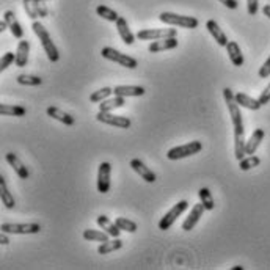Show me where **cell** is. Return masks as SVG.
I'll use <instances>...</instances> for the list:
<instances>
[{"instance_id":"d590c367","label":"cell","mask_w":270,"mask_h":270,"mask_svg":"<svg viewBox=\"0 0 270 270\" xmlns=\"http://www.w3.org/2000/svg\"><path fill=\"white\" fill-rule=\"evenodd\" d=\"M22 4H24V10L27 13V16L30 19H33L36 21V18H40L38 16V11L35 8V4H33V0H22Z\"/></svg>"},{"instance_id":"8992f818","label":"cell","mask_w":270,"mask_h":270,"mask_svg":"<svg viewBox=\"0 0 270 270\" xmlns=\"http://www.w3.org/2000/svg\"><path fill=\"white\" fill-rule=\"evenodd\" d=\"M176 35V28H143L137 33V38L141 41H157L165 38H174Z\"/></svg>"},{"instance_id":"d6986e66","label":"cell","mask_w":270,"mask_h":270,"mask_svg":"<svg viewBox=\"0 0 270 270\" xmlns=\"http://www.w3.org/2000/svg\"><path fill=\"white\" fill-rule=\"evenodd\" d=\"M206 28L209 30V33L212 35V38L217 41L218 46L226 47V44H228V38H226V35L223 33V30L220 28V25H218L214 19H209L208 22H206Z\"/></svg>"},{"instance_id":"7bdbcfd3","label":"cell","mask_w":270,"mask_h":270,"mask_svg":"<svg viewBox=\"0 0 270 270\" xmlns=\"http://www.w3.org/2000/svg\"><path fill=\"white\" fill-rule=\"evenodd\" d=\"M7 234L8 233H4V231H2V234H0V244H2V245H8L10 244V239L7 237Z\"/></svg>"},{"instance_id":"8fae6325","label":"cell","mask_w":270,"mask_h":270,"mask_svg":"<svg viewBox=\"0 0 270 270\" xmlns=\"http://www.w3.org/2000/svg\"><path fill=\"white\" fill-rule=\"evenodd\" d=\"M206 211V208H204V204L200 201L198 204H195L194 208H192V211H190V214H188V217L184 220V223H182V229L184 231H190V229H194L195 228V225L200 221V218L203 217V212Z\"/></svg>"},{"instance_id":"603a6c76","label":"cell","mask_w":270,"mask_h":270,"mask_svg":"<svg viewBox=\"0 0 270 270\" xmlns=\"http://www.w3.org/2000/svg\"><path fill=\"white\" fill-rule=\"evenodd\" d=\"M96 223L110 236V237H120V233H121V229L117 226V223L115 221H112L108 217H105V215H99L98 218H96Z\"/></svg>"},{"instance_id":"3957f363","label":"cell","mask_w":270,"mask_h":270,"mask_svg":"<svg viewBox=\"0 0 270 270\" xmlns=\"http://www.w3.org/2000/svg\"><path fill=\"white\" fill-rule=\"evenodd\" d=\"M159 19H161L167 25L182 27V28H197L200 25V21L197 18H194V16H182V14L170 13V11L161 13Z\"/></svg>"},{"instance_id":"4fadbf2b","label":"cell","mask_w":270,"mask_h":270,"mask_svg":"<svg viewBox=\"0 0 270 270\" xmlns=\"http://www.w3.org/2000/svg\"><path fill=\"white\" fill-rule=\"evenodd\" d=\"M5 159H7V162L10 164V167L16 171V174H18L21 179H28L30 178V173H28L27 167L21 162V159L16 156L14 152H7Z\"/></svg>"},{"instance_id":"484cf974","label":"cell","mask_w":270,"mask_h":270,"mask_svg":"<svg viewBox=\"0 0 270 270\" xmlns=\"http://www.w3.org/2000/svg\"><path fill=\"white\" fill-rule=\"evenodd\" d=\"M124 104H126V101H124L123 96L108 98V99H105V101H102L99 104V110H101V112H112V110H115V108L124 107Z\"/></svg>"},{"instance_id":"83f0119b","label":"cell","mask_w":270,"mask_h":270,"mask_svg":"<svg viewBox=\"0 0 270 270\" xmlns=\"http://www.w3.org/2000/svg\"><path fill=\"white\" fill-rule=\"evenodd\" d=\"M0 113L5 117H25L27 108L22 105H10V104H2L0 105Z\"/></svg>"},{"instance_id":"8d00e7d4","label":"cell","mask_w":270,"mask_h":270,"mask_svg":"<svg viewBox=\"0 0 270 270\" xmlns=\"http://www.w3.org/2000/svg\"><path fill=\"white\" fill-rule=\"evenodd\" d=\"M47 0H33V4H35V8L38 11V16L41 19L47 18L49 16V10H47V5H46Z\"/></svg>"},{"instance_id":"7a4b0ae2","label":"cell","mask_w":270,"mask_h":270,"mask_svg":"<svg viewBox=\"0 0 270 270\" xmlns=\"http://www.w3.org/2000/svg\"><path fill=\"white\" fill-rule=\"evenodd\" d=\"M31 28H33L35 35L38 36V40H40V43H41V46H43L44 52L47 54V58H49L52 63L58 61V60H60V52H58V49H57V46L54 44V41H52V38H51V35H49V31L46 30V27H44L41 22L35 21L33 25H31Z\"/></svg>"},{"instance_id":"ffe728a7","label":"cell","mask_w":270,"mask_h":270,"mask_svg":"<svg viewBox=\"0 0 270 270\" xmlns=\"http://www.w3.org/2000/svg\"><path fill=\"white\" fill-rule=\"evenodd\" d=\"M226 52L234 66H242L244 65V54L241 51V46L236 41H228L226 44Z\"/></svg>"},{"instance_id":"9c48e42d","label":"cell","mask_w":270,"mask_h":270,"mask_svg":"<svg viewBox=\"0 0 270 270\" xmlns=\"http://www.w3.org/2000/svg\"><path fill=\"white\" fill-rule=\"evenodd\" d=\"M2 231L8 234H38L40 223H2Z\"/></svg>"},{"instance_id":"b9f144b4","label":"cell","mask_w":270,"mask_h":270,"mask_svg":"<svg viewBox=\"0 0 270 270\" xmlns=\"http://www.w3.org/2000/svg\"><path fill=\"white\" fill-rule=\"evenodd\" d=\"M218 2H221L225 7H228L229 10H236L237 7H239V4H237V0H218Z\"/></svg>"},{"instance_id":"9a60e30c","label":"cell","mask_w":270,"mask_h":270,"mask_svg":"<svg viewBox=\"0 0 270 270\" xmlns=\"http://www.w3.org/2000/svg\"><path fill=\"white\" fill-rule=\"evenodd\" d=\"M4 19H5L7 24H8V28H10V31H11V35H13L14 38H18V40H22V38H24V28H22V25L19 24L18 18H16V14H14L11 10H8V11H5V14H4Z\"/></svg>"},{"instance_id":"f6af8a7d","label":"cell","mask_w":270,"mask_h":270,"mask_svg":"<svg viewBox=\"0 0 270 270\" xmlns=\"http://www.w3.org/2000/svg\"><path fill=\"white\" fill-rule=\"evenodd\" d=\"M8 28V24H7V21L4 19V21H0V31H5Z\"/></svg>"},{"instance_id":"7402d4cb","label":"cell","mask_w":270,"mask_h":270,"mask_svg":"<svg viewBox=\"0 0 270 270\" xmlns=\"http://www.w3.org/2000/svg\"><path fill=\"white\" fill-rule=\"evenodd\" d=\"M264 137H265L264 129H256L255 132L251 134V137L248 138V141H247V145H245V152H247L248 156H253V154H255L256 149H258V146L261 145V141L264 140Z\"/></svg>"},{"instance_id":"ee69618b","label":"cell","mask_w":270,"mask_h":270,"mask_svg":"<svg viewBox=\"0 0 270 270\" xmlns=\"http://www.w3.org/2000/svg\"><path fill=\"white\" fill-rule=\"evenodd\" d=\"M262 13H264V16H267V18L270 19V5H265V7L262 8Z\"/></svg>"},{"instance_id":"30bf717a","label":"cell","mask_w":270,"mask_h":270,"mask_svg":"<svg viewBox=\"0 0 270 270\" xmlns=\"http://www.w3.org/2000/svg\"><path fill=\"white\" fill-rule=\"evenodd\" d=\"M110 174H112V165L108 162H102L98 170V192L99 194H108Z\"/></svg>"},{"instance_id":"cb8c5ba5","label":"cell","mask_w":270,"mask_h":270,"mask_svg":"<svg viewBox=\"0 0 270 270\" xmlns=\"http://www.w3.org/2000/svg\"><path fill=\"white\" fill-rule=\"evenodd\" d=\"M234 98H236L237 104H239L241 107H244V108H248V110H259L262 107L259 99L251 98L245 93H237V94H234Z\"/></svg>"},{"instance_id":"6da1fadb","label":"cell","mask_w":270,"mask_h":270,"mask_svg":"<svg viewBox=\"0 0 270 270\" xmlns=\"http://www.w3.org/2000/svg\"><path fill=\"white\" fill-rule=\"evenodd\" d=\"M223 98L225 102L228 105V112L234 126V156L237 161H242L245 157V129H244V120H242V113H241V105L237 104L234 93L231 88H225L223 90Z\"/></svg>"},{"instance_id":"f1b7e54d","label":"cell","mask_w":270,"mask_h":270,"mask_svg":"<svg viewBox=\"0 0 270 270\" xmlns=\"http://www.w3.org/2000/svg\"><path fill=\"white\" fill-rule=\"evenodd\" d=\"M84 239L90 242H107L110 236L105 231H98V229H85L84 231Z\"/></svg>"},{"instance_id":"4316f807","label":"cell","mask_w":270,"mask_h":270,"mask_svg":"<svg viewBox=\"0 0 270 270\" xmlns=\"http://www.w3.org/2000/svg\"><path fill=\"white\" fill-rule=\"evenodd\" d=\"M123 247V241L118 239V237H113V239H108L107 242H102L98 248L99 255H108V253L117 251Z\"/></svg>"},{"instance_id":"e0dca14e","label":"cell","mask_w":270,"mask_h":270,"mask_svg":"<svg viewBox=\"0 0 270 270\" xmlns=\"http://www.w3.org/2000/svg\"><path fill=\"white\" fill-rule=\"evenodd\" d=\"M117 28H118V33H120V36H121V40H123L124 44L132 46V44L135 43L137 35L132 33L131 28H129V25H128V21H126L124 18H121V16H120L118 21H117Z\"/></svg>"},{"instance_id":"44dd1931","label":"cell","mask_w":270,"mask_h":270,"mask_svg":"<svg viewBox=\"0 0 270 270\" xmlns=\"http://www.w3.org/2000/svg\"><path fill=\"white\" fill-rule=\"evenodd\" d=\"M28 52H30V43L27 40H21L16 49V66L24 68L28 61Z\"/></svg>"},{"instance_id":"d6a6232c","label":"cell","mask_w":270,"mask_h":270,"mask_svg":"<svg viewBox=\"0 0 270 270\" xmlns=\"http://www.w3.org/2000/svg\"><path fill=\"white\" fill-rule=\"evenodd\" d=\"M112 93H113V88H108V87H104L98 91H94L91 96H90V101L94 102V104H98V102H102L105 99H108L110 96H112Z\"/></svg>"},{"instance_id":"60d3db41","label":"cell","mask_w":270,"mask_h":270,"mask_svg":"<svg viewBox=\"0 0 270 270\" xmlns=\"http://www.w3.org/2000/svg\"><path fill=\"white\" fill-rule=\"evenodd\" d=\"M259 102L261 105H265L270 102V84L264 88V91L261 93V96H259Z\"/></svg>"},{"instance_id":"d4e9b609","label":"cell","mask_w":270,"mask_h":270,"mask_svg":"<svg viewBox=\"0 0 270 270\" xmlns=\"http://www.w3.org/2000/svg\"><path fill=\"white\" fill-rule=\"evenodd\" d=\"M0 197H2V203L7 209H13L16 206V201H14V197L11 195L10 188L5 182L4 178H0Z\"/></svg>"},{"instance_id":"f546056e","label":"cell","mask_w":270,"mask_h":270,"mask_svg":"<svg viewBox=\"0 0 270 270\" xmlns=\"http://www.w3.org/2000/svg\"><path fill=\"white\" fill-rule=\"evenodd\" d=\"M96 13H98L99 18H102V19H105V21H108V22H117L118 18H120V14H118L115 10L108 8V7H105V5H98V7H96Z\"/></svg>"},{"instance_id":"2e32d148","label":"cell","mask_w":270,"mask_h":270,"mask_svg":"<svg viewBox=\"0 0 270 270\" xmlns=\"http://www.w3.org/2000/svg\"><path fill=\"white\" fill-rule=\"evenodd\" d=\"M176 47H178V40H176V36H174V38H165V40L152 41V43L148 46V51H149L151 54H156V52H162V51L176 49Z\"/></svg>"},{"instance_id":"5b68a950","label":"cell","mask_w":270,"mask_h":270,"mask_svg":"<svg viewBox=\"0 0 270 270\" xmlns=\"http://www.w3.org/2000/svg\"><path fill=\"white\" fill-rule=\"evenodd\" d=\"M101 54H102L104 58H107L110 61H115V63H118V65L128 68V69H135L138 66V61L135 58L113 49V47H102Z\"/></svg>"},{"instance_id":"e575fe53","label":"cell","mask_w":270,"mask_h":270,"mask_svg":"<svg viewBox=\"0 0 270 270\" xmlns=\"http://www.w3.org/2000/svg\"><path fill=\"white\" fill-rule=\"evenodd\" d=\"M261 164V159L258 157V156H248V157H244L242 161H239V167H241V170L242 171H248V170H251V168H255V167H258Z\"/></svg>"},{"instance_id":"1f68e13d","label":"cell","mask_w":270,"mask_h":270,"mask_svg":"<svg viewBox=\"0 0 270 270\" xmlns=\"http://www.w3.org/2000/svg\"><path fill=\"white\" fill-rule=\"evenodd\" d=\"M18 84L19 85H25V87H38L43 84V79L38 75H31V74H19L18 75Z\"/></svg>"},{"instance_id":"ac0fdd59","label":"cell","mask_w":270,"mask_h":270,"mask_svg":"<svg viewBox=\"0 0 270 270\" xmlns=\"http://www.w3.org/2000/svg\"><path fill=\"white\" fill-rule=\"evenodd\" d=\"M46 113H47V117H51V118H54V120H57V121H60L63 124H66V126H74L75 124V118L72 115L66 113V112H63V110L58 108V107H54V105L47 107Z\"/></svg>"},{"instance_id":"52a82bcc","label":"cell","mask_w":270,"mask_h":270,"mask_svg":"<svg viewBox=\"0 0 270 270\" xmlns=\"http://www.w3.org/2000/svg\"><path fill=\"white\" fill-rule=\"evenodd\" d=\"M187 209H188V203H187L185 200L176 203V204H174L173 208L161 218V221H159V229H162V231L170 229V228L174 225V221L178 220V217H179L182 212H185Z\"/></svg>"},{"instance_id":"ab89813d","label":"cell","mask_w":270,"mask_h":270,"mask_svg":"<svg viewBox=\"0 0 270 270\" xmlns=\"http://www.w3.org/2000/svg\"><path fill=\"white\" fill-rule=\"evenodd\" d=\"M258 8H259V2H258V0H247V10H248V14H250V16H256Z\"/></svg>"},{"instance_id":"5bb4252c","label":"cell","mask_w":270,"mask_h":270,"mask_svg":"<svg viewBox=\"0 0 270 270\" xmlns=\"http://www.w3.org/2000/svg\"><path fill=\"white\" fill-rule=\"evenodd\" d=\"M145 93H146L145 88L137 85H118L113 88L115 96H123V98H137V96H143Z\"/></svg>"},{"instance_id":"277c9868","label":"cell","mask_w":270,"mask_h":270,"mask_svg":"<svg viewBox=\"0 0 270 270\" xmlns=\"http://www.w3.org/2000/svg\"><path fill=\"white\" fill-rule=\"evenodd\" d=\"M201 149H203V143L198 141V140H194V141L185 143V145L171 148L167 152V159H168V161H179V159H185V157L198 154Z\"/></svg>"},{"instance_id":"f35d334b","label":"cell","mask_w":270,"mask_h":270,"mask_svg":"<svg viewBox=\"0 0 270 270\" xmlns=\"http://www.w3.org/2000/svg\"><path fill=\"white\" fill-rule=\"evenodd\" d=\"M258 75L261 77V79H267L268 75H270V57L264 61V65L259 68V72H258Z\"/></svg>"},{"instance_id":"4dcf8cb0","label":"cell","mask_w":270,"mask_h":270,"mask_svg":"<svg viewBox=\"0 0 270 270\" xmlns=\"http://www.w3.org/2000/svg\"><path fill=\"white\" fill-rule=\"evenodd\" d=\"M198 195H200V201L204 204L206 211H212L215 208V203H214V198H212V194L208 187H201L198 190Z\"/></svg>"},{"instance_id":"bcb514c9","label":"cell","mask_w":270,"mask_h":270,"mask_svg":"<svg viewBox=\"0 0 270 270\" xmlns=\"http://www.w3.org/2000/svg\"><path fill=\"white\" fill-rule=\"evenodd\" d=\"M242 268H244L242 265H234V267H233V270H242Z\"/></svg>"},{"instance_id":"7c38bea8","label":"cell","mask_w":270,"mask_h":270,"mask_svg":"<svg viewBox=\"0 0 270 270\" xmlns=\"http://www.w3.org/2000/svg\"><path fill=\"white\" fill-rule=\"evenodd\" d=\"M129 165H131V168H132L137 174H140V176L145 179L146 182H156V179H157L156 173H154L149 167H146L145 164H143L140 159H132Z\"/></svg>"},{"instance_id":"74e56055","label":"cell","mask_w":270,"mask_h":270,"mask_svg":"<svg viewBox=\"0 0 270 270\" xmlns=\"http://www.w3.org/2000/svg\"><path fill=\"white\" fill-rule=\"evenodd\" d=\"M13 63H16V54L13 52H7L2 57V61H0V71H5L8 66H11Z\"/></svg>"},{"instance_id":"ba28073f","label":"cell","mask_w":270,"mask_h":270,"mask_svg":"<svg viewBox=\"0 0 270 270\" xmlns=\"http://www.w3.org/2000/svg\"><path fill=\"white\" fill-rule=\"evenodd\" d=\"M96 120L99 123H104V124H108V126H115V128H120V129H129L131 128V120L128 117H121V115H112L110 112H101L96 115Z\"/></svg>"},{"instance_id":"836d02e7","label":"cell","mask_w":270,"mask_h":270,"mask_svg":"<svg viewBox=\"0 0 270 270\" xmlns=\"http://www.w3.org/2000/svg\"><path fill=\"white\" fill-rule=\"evenodd\" d=\"M115 223L117 226L121 229V231H126V233H135L137 231V223L129 218H126V217H118L115 218Z\"/></svg>"}]
</instances>
